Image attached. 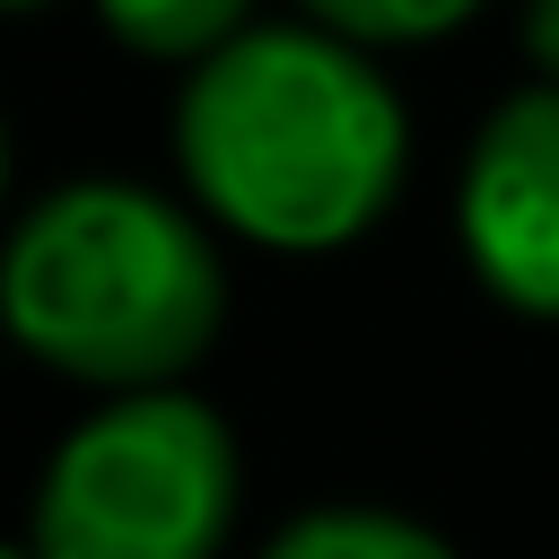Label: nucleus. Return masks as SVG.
I'll use <instances>...</instances> for the list:
<instances>
[{
	"mask_svg": "<svg viewBox=\"0 0 559 559\" xmlns=\"http://www.w3.org/2000/svg\"><path fill=\"white\" fill-rule=\"evenodd\" d=\"M17 9H35V0H17Z\"/></svg>",
	"mask_w": 559,
	"mask_h": 559,
	"instance_id": "10",
	"label": "nucleus"
},
{
	"mask_svg": "<svg viewBox=\"0 0 559 559\" xmlns=\"http://www.w3.org/2000/svg\"><path fill=\"white\" fill-rule=\"evenodd\" d=\"M332 35H367V44H419V35H445L463 26L480 0H306Z\"/></svg>",
	"mask_w": 559,
	"mask_h": 559,
	"instance_id": "7",
	"label": "nucleus"
},
{
	"mask_svg": "<svg viewBox=\"0 0 559 559\" xmlns=\"http://www.w3.org/2000/svg\"><path fill=\"white\" fill-rule=\"evenodd\" d=\"M96 9L131 52H157V61H210L245 17V0H96Z\"/></svg>",
	"mask_w": 559,
	"mask_h": 559,
	"instance_id": "5",
	"label": "nucleus"
},
{
	"mask_svg": "<svg viewBox=\"0 0 559 559\" xmlns=\"http://www.w3.org/2000/svg\"><path fill=\"white\" fill-rule=\"evenodd\" d=\"M227 507V428L183 393H131L61 437L35 489V559H210Z\"/></svg>",
	"mask_w": 559,
	"mask_h": 559,
	"instance_id": "3",
	"label": "nucleus"
},
{
	"mask_svg": "<svg viewBox=\"0 0 559 559\" xmlns=\"http://www.w3.org/2000/svg\"><path fill=\"white\" fill-rule=\"evenodd\" d=\"M9 332L79 384H166L218 332V262L166 201L70 183L9 245Z\"/></svg>",
	"mask_w": 559,
	"mask_h": 559,
	"instance_id": "2",
	"label": "nucleus"
},
{
	"mask_svg": "<svg viewBox=\"0 0 559 559\" xmlns=\"http://www.w3.org/2000/svg\"><path fill=\"white\" fill-rule=\"evenodd\" d=\"M524 44H533V61H542V70H559V0H533Z\"/></svg>",
	"mask_w": 559,
	"mask_h": 559,
	"instance_id": "8",
	"label": "nucleus"
},
{
	"mask_svg": "<svg viewBox=\"0 0 559 559\" xmlns=\"http://www.w3.org/2000/svg\"><path fill=\"white\" fill-rule=\"evenodd\" d=\"M271 559H454L437 533L402 524V515H367V507H332V515H306L271 542Z\"/></svg>",
	"mask_w": 559,
	"mask_h": 559,
	"instance_id": "6",
	"label": "nucleus"
},
{
	"mask_svg": "<svg viewBox=\"0 0 559 559\" xmlns=\"http://www.w3.org/2000/svg\"><path fill=\"white\" fill-rule=\"evenodd\" d=\"M463 245L507 306L559 314V87H524L489 114L463 175Z\"/></svg>",
	"mask_w": 559,
	"mask_h": 559,
	"instance_id": "4",
	"label": "nucleus"
},
{
	"mask_svg": "<svg viewBox=\"0 0 559 559\" xmlns=\"http://www.w3.org/2000/svg\"><path fill=\"white\" fill-rule=\"evenodd\" d=\"M9 559H35V550H9Z\"/></svg>",
	"mask_w": 559,
	"mask_h": 559,
	"instance_id": "9",
	"label": "nucleus"
},
{
	"mask_svg": "<svg viewBox=\"0 0 559 559\" xmlns=\"http://www.w3.org/2000/svg\"><path fill=\"white\" fill-rule=\"evenodd\" d=\"M175 148L236 236L323 253L393 201L402 114L349 44L306 26H253L192 70Z\"/></svg>",
	"mask_w": 559,
	"mask_h": 559,
	"instance_id": "1",
	"label": "nucleus"
}]
</instances>
